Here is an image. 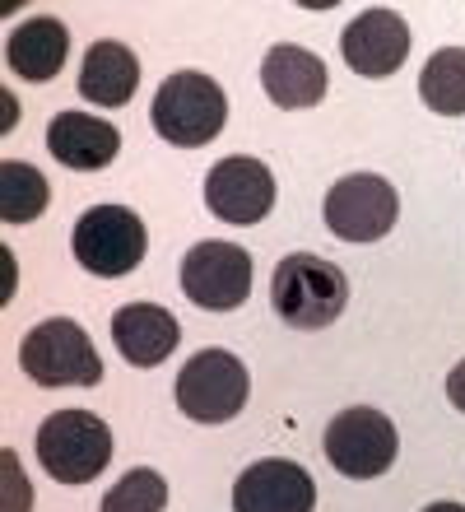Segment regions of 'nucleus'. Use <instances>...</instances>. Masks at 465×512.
<instances>
[{"label":"nucleus","mask_w":465,"mask_h":512,"mask_svg":"<svg viewBox=\"0 0 465 512\" xmlns=\"http://www.w3.org/2000/svg\"><path fill=\"white\" fill-rule=\"evenodd\" d=\"M447 401H452L456 410L465 415V359L452 368V378H447Z\"/></svg>","instance_id":"22"},{"label":"nucleus","mask_w":465,"mask_h":512,"mask_svg":"<svg viewBox=\"0 0 465 512\" xmlns=\"http://www.w3.org/2000/svg\"><path fill=\"white\" fill-rule=\"evenodd\" d=\"M317 508V485L303 466L293 461H252L233 485V512H312Z\"/></svg>","instance_id":"12"},{"label":"nucleus","mask_w":465,"mask_h":512,"mask_svg":"<svg viewBox=\"0 0 465 512\" xmlns=\"http://www.w3.org/2000/svg\"><path fill=\"white\" fill-rule=\"evenodd\" d=\"M261 84H266L270 103H279V108H312V103H321L326 89H331L321 56L298 47V42L270 47L266 61H261Z\"/></svg>","instance_id":"14"},{"label":"nucleus","mask_w":465,"mask_h":512,"mask_svg":"<svg viewBox=\"0 0 465 512\" xmlns=\"http://www.w3.org/2000/svg\"><path fill=\"white\" fill-rule=\"evenodd\" d=\"M47 210V177L33 163L10 159L0 168V215L10 224H33Z\"/></svg>","instance_id":"19"},{"label":"nucleus","mask_w":465,"mask_h":512,"mask_svg":"<svg viewBox=\"0 0 465 512\" xmlns=\"http://www.w3.org/2000/svg\"><path fill=\"white\" fill-rule=\"evenodd\" d=\"M177 405L196 424H228L247 405V368L228 350H200L177 373Z\"/></svg>","instance_id":"6"},{"label":"nucleus","mask_w":465,"mask_h":512,"mask_svg":"<svg viewBox=\"0 0 465 512\" xmlns=\"http://www.w3.org/2000/svg\"><path fill=\"white\" fill-rule=\"evenodd\" d=\"M270 303H275L279 322L298 326V331H321L331 326L349 303V280L335 261H321V256L293 252L275 266V280H270Z\"/></svg>","instance_id":"1"},{"label":"nucleus","mask_w":465,"mask_h":512,"mask_svg":"<svg viewBox=\"0 0 465 512\" xmlns=\"http://www.w3.org/2000/svg\"><path fill=\"white\" fill-rule=\"evenodd\" d=\"M5 471H10V499H5V512H28L33 494H24V485H19V457H14V452H5Z\"/></svg>","instance_id":"21"},{"label":"nucleus","mask_w":465,"mask_h":512,"mask_svg":"<svg viewBox=\"0 0 465 512\" xmlns=\"http://www.w3.org/2000/svg\"><path fill=\"white\" fill-rule=\"evenodd\" d=\"M47 149L56 154V163H66L75 173H98L117 159L121 131L103 117H89V112H61L47 126Z\"/></svg>","instance_id":"15"},{"label":"nucleus","mask_w":465,"mask_h":512,"mask_svg":"<svg viewBox=\"0 0 465 512\" xmlns=\"http://www.w3.org/2000/svg\"><path fill=\"white\" fill-rule=\"evenodd\" d=\"M149 233L140 224V215H131L126 205H93L89 215H80L75 224V238H70V252L89 275H103V280H117V275H131L140 261H145Z\"/></svg>","instance_id":"5"},{"label":"nucleus","mask_w":465,"mask_h":512,"mask_svg":"<svg viewBox=\"0 0 465 512\" xmlns=\"http://www.w3.org/2000/svg\"><path fill=\"white\" fill-rule=\"evenodd\" d=\"M149 117H154V131H159L163 140H173V145H182V149H196L224 131L228 98L210 75L177 70V75H168V80L159 84Z\"/></svg>","instance_id":"2"},{"label":"nucleus","mask_w":465,"mask_h":512,"mask_svg":"<svg viewBox=\"0 0 465 512\" xmlns=\"http://www.w3.org/2000/svg\"><path fill=\"white\" fill-rule=\"evenodd\" d=\"M168 503V485H163L159 471H145V466H135L117 480V489H107L98 512H163Z\"/></svg>","instance_id":"20"},{"label":"nucleus","mask_w":465,"mask_h":512,"mask_svg":"<svg viewBox=\"0 0 465 512\" xmlns=\"http://www.w3.org/2000/svg\"><path fill=\"white\" fill-rule=\"evenodd\" d=\"M182 340V326L168 308L159 303H126V308L112 317V345L121 350V359L135 368H154L163 364L168 354L177 350Z\"/></svg>","instance_id":"13"},{"label":"nucleus","mask_w":465,"mask_h":512,"mask_svg":"<svg viewBox=\"0 0 465 512\" xmlns=\"http://www.w3.org/2000/svg\"><path fill=\"white\" fill-rule=\"evenodd\" d=\"M66 52H70V28L61 24V19H47V14L19 24L10 33V42H5V61H10V70L14 75H24V80H33V84L56 80L61 66H66Z\"/></svg>","instance_id":"16"},{"label":"nucleus","mask_w":465,"mask_h":512,"mask_svg":"<svg viewBox=\"0 0 465 512\" xmlns=\"http://www.w3.org/2000/svg\"><path fill=\"white\" fill-rule=\"evenodd\" d=\"M205 205H210L219 219L228 224H261L275 205V177L261 159H247V154H233V159H219L205 173Z\"/></svg>","instance_id":"10"},{"label":"nucleus","mask_w":465,"mask_h":512,"mask_svg":"<svg viewBox=\"0 0 465 512\" xmlns=\"http://www.w3.org/2000/svg\"><path fill=\"white\" fill-rule=\"evenodd\" d=\"M326 457L349 480H377L396 461V424L382 410L354 405L326 424Z\"/></svg>","instance_id":"8"},{"label":"nucleus","mask_w":465,"mask_h":512,"mask_svg":"<svg viewBox=\"0 0 465 512\" xmlns=\"http://www.w3.org/2000/svg\"><path fill=\"white\" fill-rule=\"evenodd\" d=\"M349 70L363 80H386L405 66L410 56V24L396 10H363L340 38Z\"/></svg>","instance_id":"11"},{"label":"nucleus","mask_w":465,"mask_h":512,"mask_svg":"<svg viewBox=\"0 0 465 512\" xmlns=\"http://www.w3.org/2000/svg\"><path fill=\"white\" fill-rule=\"evenodd\" d=\"M419 98L442 117H465V47H442L419 75Z\"/></svg>","instance_id":"18"},{"label":"nucleus","mask_w":465,"mask_h":512,"mask_svg":"<svg viewBox=\"0 0 465 512\" xmlns=\"http://www.w3.org/2000/svg\"><path fill=\"white\" fill-rule=\"evenodd\" d=\"M19 364L38 387H98L103 382V359L84 336L80 322L52 317V322L33 326L24 336Z\"/></svg>","instance_id":"3"},{"label":"nucleus","mask_w":465,"mask_h":512,"mask_svg":"<svg viewBox=\"0 0 465 512\" xmlns=\"http://www.w3.org/2000/svg\"><path fill=\"white\" fill-rule=\"evenodd\" d=\"M135 84H140V61L126 42H93L89 56L80 66V94L98 108H121L135 98Z\"/></svg>","instance_id":"17"},{"label":"nucleus","mask_w":465,"mask_h":512,"mask_svg":"<svg viewBox=\"0 0 465 512\" xmlns=\"http://www.w3.org/2000/svg\"><path fill=\"white\" fill-rule=\"evenodd\" d=\"M182 289L196 308H242L252 294V252H242L238 243H196L182 261Z\"/></svg>","instance_id":"9"},{"label":"nucleus","mask_w":465,"mask_h":512,"mask_svg":"<svg viewBox=\"0 0 465 512\" xmlns=\"http://www.w3.org/2000/svg\"><path fill=\"white\" fill-rule=\"evenodd\" d=\"M326 229L345 243H377L396 229L400 201L396 187L377 173H349L326 191Z\"/></svg>","instance_id":"7"},{"label":"nucleus","mask_w":465,"mask_h":512,"mask_svg":"<svg viewBox=\"0 0 465 512\" xmlns=\"http://www.w3.org/2000/svg\"><path fill=\"white\" fill-rule=\"evenodd\" d=\"M38 461L61 485H84L112 461V433L89 410H61L38 429Z\"/></svg>","instance_id":"4"},{"label":"nucleus","mask_w":465,"mask_h":512,"mask_svg":"<svg viewBox=\"0 0 465 512\" xmlns=\"http://www.w3.org/2000/svg\"><path fill=\"white\" fill-rule=\"evenodd\" d=\"M424 512H465V508H461V503H452V499H442V503H428Z\"/></svg>","instance_id":"23"}]
</instances>
